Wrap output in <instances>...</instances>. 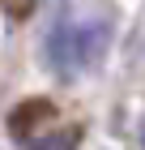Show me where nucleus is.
I'll use <instances>...</instances> for the list:
<instances>
[{
	"instance_id": "nucleus-1",
	"label": "nucleus",
	"mask_w": 145,
	"mask_h": 150,
	"mask_svg": "<svg viewBox=\"0 0 145 150\" xmlns=\"http://www.w3.org/2000/svg\"><path fill=\"white\" fill-rule=\"evenodd\" d=\"M9 133L22 150H77L81 120L64 112L51 99H26L9 112Z\"/></svg>"
},
{
	"instance_id": "nucleus-2",
	"label": "nucleus",
	"mask_w": 145,
	"mask_h": 150,
	"mask_svg": "<svg viewBox=\"0 0 145 150\" xmlns=\"http://www.w3.org/2000/svg\"><path fill=\"white\" fill-rule=\"evenodd\" d=\"M107 39H111L107 22H77V17H64V22L51 26V35H47V60H51L60 73L90 69V64L107 52Z\"/></svg>"
},
{
	"instance_id": "nucleus-3",
	"label": "nucleus",
	"mask_w": 145,
	"mask_h": 150,
	"mask_svg": "<svg viewBox=\"0 0 145 150\" xmlns=\"http://www.w3.org/2000/svg\"><path fill=\"white\" fill-rule=\"evenodd\" d=\"M43 4V0H0V9L9 13V17H26V13H34Z\"/></svg>"
},
{
	"instance_id": "nucleus-4",
	"label": "nucleus",
	"mask_w": 145,
	"mask_h": 150,
	"mask_svg": "<svg viewBox=\"0 0 145 150\" xmlns=\"http://www.w3.org/2000/svg\"><path fill=\"white\" fill-rule=\"evenodd\" d=\"M141 146H145V125H141Z\"/></svg>"
}]
</instances>
